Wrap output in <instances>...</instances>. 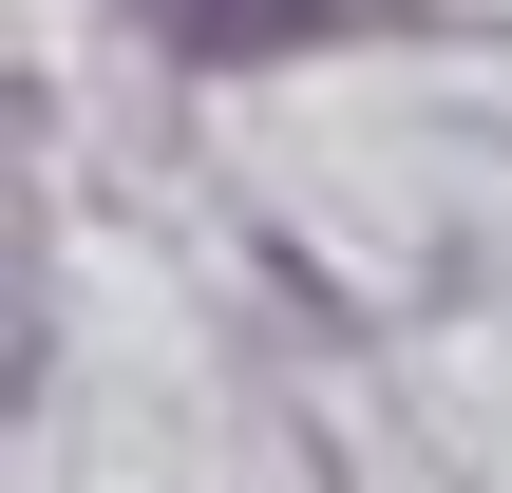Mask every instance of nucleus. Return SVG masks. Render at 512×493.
I'll return each mask as SVG.
<instances>
[{"mask_svg": "<svg viewBox=\"0 0 512 493\" xmlns=\"http://www.w3.org/2000/svg\"><path fill=\"white\" fill-rule=\"evenodd\" d=\"M152 38L171 57H285V38H323V0H152Z\"/></svg>", "mask_w": 512, "mask_h": 493, "instance_id": "obj_1", "label": "nucleus"}]
</instances>
